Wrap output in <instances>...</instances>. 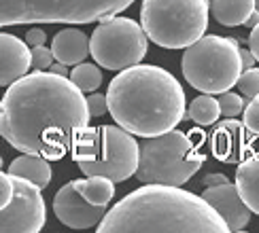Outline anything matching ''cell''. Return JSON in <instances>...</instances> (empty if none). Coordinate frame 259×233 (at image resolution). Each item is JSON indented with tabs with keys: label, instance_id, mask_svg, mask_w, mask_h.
<instances>
[{
	"label": "cell",
	"instance_id": "cell-4",
	"mask_svg": "<svg viewBox=\"0 0 259 233\" xmlns=\"http://www.w3.org/2000/svg\"><path fill=\"white\" fill-rule=\"evenodd\" d=\"M206 140L202 130L181 132L170 130L166 134L145 138L140 144V161L136 178L140 183H159L183 187L202 167L206 155L202 144Z\"/></svg>",
	"mask_w": 259,
	"mask_h": 233
},
{
	"label": "cell",
	"instance_id": "cell-6",
	"mask_svg": "<svg viewBox=\"0 0 259 233\" xmlns=\"http://www.w3.org/2000/svg\"><path fill=\"white\" fill-rule=\"evenodd\" d=\"M183 77L193 89L221 95L238 85L242 74L240 47L234 38L208 34L189 45L183 53Z\"/></svg>",
	"mask_w": 259,
	"mask_h": 233
},
{
	"label": "cell",
	"instance_id": "cell-27",
	"mask_svg": "<svg viewBox=\"0 0 259 233\" xmlns=\"http://www.w3.org/2000/svg\"><path fill=\"white\" fill-rule=\"evenodd\" d=\"M45 38H47V34H45V30L42 28H32V30H28V34H26V42L30 47L45 45Z\"/></svg>",
	"mask_w": 259,
	"mask_h": 233
},
{
	"label": "cell",
	"instance_id": "cell-12",
	"mask_svg": "<svg viewBox=\"0 0 259 233\" xmlns=\"http://www.w3.org/2000/svg\"><path fill=\"white\" fill-rule=\"evenodd\" d=\"M53 212H56L62 225L70 229H90L98 227L109 210H106V206H96L88 201L70 180L53 197Z\"/></svg>",
	"mask_w": 259,
	"mask_h": 233
},
{
	"label": "cell",
	"instance_id": "cell-20",
	"mask_svg": "<svg viewBox=\"0 0 259 233\" xmlns=\"http://www.w3.org/2000/svg\"><path fill=\"white\" fill-rule=\"evenodd\" d=\"M187 116L196 123V125H214L217 119L221 116V106H219V100L212 98V93H204V95H198L196 100L189 104V110H187Z\"/></svg>",
	"mask_w": 259,
	"mask_h": 233
},
{
	"label": "cell",
	"instance_id": "cell-19",
	"mask_svg": "<svg viewBox=\"0 0 259 233\" xmlns=\"http://www.w3.org/2000/svg\"><path fill=\"white\" fill-rule=\"evenodd\" d=\"M79 193L96 206H109L115 197V180L109 176H88L81 180H72Z\"/></svg>",
	"mask_w": 259,
	"mask_h": 233
},
{
	"label": "cell",
	"instance_id": "cell-28",
	"mask_svg": "<svg viewBox=\"0 0 259 233\" xmlns=\"http://www.w3.org/2000/svg\"><path fill=\"white\" fill-rule=\"evenodd\" d=\"M249 49L255 53V57L259 62V24L251 30V36H249Z\"/></svg>",
	"mask_w": 259,
	"mask_h": 233
},
{
	"label": "cell",
	"instance_id": "cell-18",
	"mask_svg": "<svg viewBox=\"0 0 259 233\" xmlns=\"http://www.w3.org/2000/svg\"><path fill=\"white\" fill-rule=\"evenodd\" d=\"M257 0H210V13L221 26H242L255 11Z\"/></svg>",
	"mask_w": 259,
	"mask_h": 233
},
{
	"label": "cell",
	"instance_id": "cell-29",
	"mask_svg": "<svg viewBox=\"0 0 259 233\" xmlns=\"http://www.w3.org/2000/svg\"><path fill=\"white\" fill-rule=\"evenodd\" d=\"M206 187H214V185H223V183H230L228 180V176L225 174H208V176H204V180H202Z\"/></svg>",
	"mask_w": 259,
	"mask_h": 233
},
{
	"label": "cell",
	"instance_id": "cell-11",
	"mask_svg": "<svg viewBox=\"0 0 259 233\" xmlns=\"http://www.w3.org/2000/svg\"><path fill=\"white\" fill-rule=\"evenodd\" d=\"M255 134L244 125V121H236V116H225V121L214 125L210 134V153L221 163H240L251 155L255 142Z\"/></svg>",
	"mask_w": 259,
	"mask_h": 233
},
{
	"label": "cell",
	"instance_id": "cell-15",
	"mask_svg": "<svg viewBox=\"0 0 259 233\" xmlns=\"http://www.w3.org/2000/svg\"><path fill=\"white\" fill-rule=\"evenodd\" d=\"M51 49H53L56 60L64 62L66 66H77V64L85 62V57L92 53L90 38L85 36V32H81L77 28H66V30L58 32V34L53 36Z\"/></svg>",
	"mask_w": 259,
	"mask_h": 233
},
{
	"label": "cell",
	"instance_id": "cell-32",
	"mask_svg": "<svg viewBox=\"0 0 259 233\" xmlns=\"http://www.w3.org/2000/svg\"><path fill=\"white\" fill-rule=\"evenodd\" d=\"M257 24H259V11L255 9V11H253V13H251V17H249V19H246V24H244V26H246V28H255Z\"/></svg>",
	"mask_w": 259,
	"mask_h": 233
},
{
	"label": "cell",
	"instance_id": "cell-14",
	"mask_svg": "<svg viewBox=\"0 0 259 233\" xmlns=\"http://www.w3.org/2000/svg\"><path fill=\"white\" fill-rule=\"evenodd\" d=\"M26 40H21L9 32H3L0 36V85L9 87L32 66V51Z\"/></svg>",
	"mask_w": 259,
	"mask_h": 233
},
{
	"label": "cell",
	"instance_id": "cell-23",
	"mask_svg": "<svg viewBox=\"0 0 259 233\" xmlns=\"http://www.w3.org/2000/svg\"><path fill=\"white\" fill-rule=\"evenodd\" d=\"M219 106H221V114L223 116H238L244 112V100L238 93L225 91L219 98Z\"/></svg>",
	"mask_w": 259,
	"mask_h": 233
},
{
	"label": "cell",
	"instance_id": "cell-31",
	"mask_svg": "<svg viewBox=\"0 0 259 233\" xmlns=\"http://www.w3.org/2000/svg\"><path fill=\"white\" fill-rule=\"evenodd\" d=\"M51 72H56V74H64V77H70V72H68V66H66V64H64V62H53L51 64V68H49Z\"/></svg>",
	"mask_w": 259,
	"mask_h": 233
},
{
	"label": "cell",
	"instance_id": "cell-24",
	"mask_svg": "<svg viewBox=\"0 0 259 233\" xmlns=\"http://www.w3.org/2000/svg\"><path fill=\"white\" fill-rule=\"evenodd\" d=\"M242 121L251 130V134H255L259 138V95L246 102L244 112H242Z\"/></svg>",
	"mask_w": 259,
	"mask_h": 233
},
{
	"label": "cell",
	"instance_id": "cell-16",
	"mask_svg": "<svg viewBox=\"0 0 259 233\" xmlns=\"http://www.w3.org/2000/svg\"><path fill=\"white\" fill-rule=\"evenodd\" d=\"M236 187L253 214H259V151L251 153L236 167Z\"/></svg>",
	"mask_w": 259,
	"mask_h": 233
},
{
	"label": "cell",
	"instance_id": "cell-25",
	"mask_svg": "<svg viewBox=\"0 0 259 233\" xmlns=\"http://www.w3.org/2000/svg\"><path fill=\"white\" fill-rule=\"evenodd\" d=\"M53 62H56L53 49H47L45 45L32 47V68L34 70H49Z\"/></svg>",
	"mask_w": 259,
	"mask_h": 233
},
{
	"label": "cell",
	"instance_id": "cell-21",
	"mask_svg": "<svg viewBox=\"0 0 259 233\" xmlns=\"http://www.w3.org/2000/svg\"><path fill=\"white\" fill-rule=\"evenodd\" d=\"M70 79L81 91L94 93L102 85V72L98 70L96 64H83L81 62L70 70Z\"/></svg>",
	"mask_w": 259,
	"mask_h": 233
},
{
	"label": "cell",
	"instance_id": "cell-2",
	"mask_svg": "<svg viewBox=\"0 0 259 233\" xmlns=\"http://www.w3.org/2000/svg\"><path fill=\"white\" fill-rule=\"evenodd\" d=\"M98 233L121 231H202L228 233L230 225L202 195L181 187L149 183L106 212Z\"/></svg>",
	"mask_w": 259,
	"mask_h": 233
},
{
	"label": "cell",
	"instance_id": "cell-9",
	"mask_svg": "<svg viewBox=\"0 0 259 233\" xmlns=\"http://www.w3.org/2000/svg\"><path fill=\"white\" fill-rule=\"evenodd\" d=\"M143 24L127 17H113L100 21L90 38L92 57L96 64L109 70H125L145 60L149 42Z\"/></svg>",
	"mask_w": 259,
	"mask_h": 233
},
{
	"label": "cell",
	"instance_id": "cell-26",
	"mask_svg": "<svg viewBox=\"0 0 259 233\" xmlns=\"http://www.w3.org/2000/svg\"><path fill=\"white\" fill-rule=\"evenodd\" d=\"M88 106H90V112L92 116H102L109 112V98H106V93H98L94 91L92 95H88Z\"/></svg>",
	"mask_w": 259,
	"mask_h": 233
},
{
	"label": "cell",
	"instance_id": "cell-8",
	"mask_svg": "<svg viewBox=\"0 0 259 233\" xmlns=\"http://www.w3.org/2000/svg\"><path fill=\"white\" fill-rule=\"evenodd\" d=\"M134 0H0V24H92L125 11Z\"/></svg>",
	"mask_w": 259,
	"mask_h": 233
},
{
	"label": "cell",
	"instance_id": "cell-10",
	"mask_svg": "<svg viewBox=\"0 0 259 233\" xmlns=\"http://www.w3.org/2000/svg\"><path fill=\"white\" fill-rule=\"evenodd\" d=\"M13 176V197L7 206L0 208V231L36 233L47 222V208L40 195V187L21 176Z\"/></svg>",
	"mask_w": 259,
	"mask_h": 233
},
{
	"label": "cell",
	"instance_id": "cell-33",
	"mask_svg": "<svg viewBox=\"0 0 259 233\" xmlns=\"http://www.w3.org/2000/svg\"><path fill=\"white\" fill-rule=\"evenodd\" d=\"M255 9H257V11H259V0H257V3H255Z\"/></svg>",
	"mask_w": 259,
	"mask_h": 233
},
{
	"label": "cell",
	"instance_id": "cell-30",
	"mask_svg": "<svg viewBox=\"0 0 259 233\" xmlns=\"http://www.w3.org/2000/svg\"><path fill=\"white\" fill-rule=\"evenodd\" d=\"M240 55H242V68H244V70H249V68H253V64L257 62V57H255V53H253L251 49H240Z\"/></svg>",
	"mask_w": 259,
	"mask_h": 233
},
{
	"label": "cell",
	"instance_id": "cell-17",
	"mask_svg": "<svg viewBox=\"0 0 259 233\" xmlns=\"http://www.w3.org/2000/svg\"><path fill=\"white\" fill-rule=\"evenodd\" d=\"M49 161L51 159L42 157V155L24 153V155H19L17 159H13V161L9 163V172L30 180V183H34L40 189H45L51 183V165H49Z\"/></svg>",
	"mask_w": 259,
	"mask_h": 233
},
{
	"label": "cell",
	"instance_id": "cell-1",
	"mask_svg": "<svg viewBox=\"0 0 259 233\" xmlns=\"http://www.w3.org/2000/svg\"><path fill=\"white\" fill-rule=\"evenodd\" d=\"M88 98L70 77L51 70L24 74L0 102V134L21 153L62 159L90 125Z\"/></svg>",
	"mask_w": 259,
	"mask_h": 233
},
{
	"label": "cell",
	"instance_id": "cell-3",
	"mask_svg": "<svg viewBox=\"0 0 259 233\" xmlns=\"http://www.w3.org/2000/svg\"><path fill=\"white\" fill-rule=\"evenodd\" d=\"M109 114L117 125L140 138L166 134L185 119V91L159 66L136 64L111 81Z\"/></svg>",
	"mask_w": 259,
	"mask_h": 233
},
{
	"label": "cell",
	"instance_id": "cell-5",
	"mask_svg": "<svg viewBox=\"0 0 259 233\" xmlns=\"http://www.w3.org/2000/svg\"><path fill=\"white\" fill-rule=\"evenodd\" d=\"M70 153L85 176H109L115 183L136 174L140 161V144L121 125H88L77 136Z\"/></svg>",
	"mask_w": 259,
	"mask_h": 233
},
{
	"label": "cell",
	"instance_id": "cell-22",
	"mask_svg": "<svg viewBox=\"0 0 259 233\" xmlns=\"http://www.w3.org/2000/svg\"><path fill=\"white\" fill-rule=\"evenodd\" d=\"M238 91L242 95H246V100L257 98L259 95V68L242 70L240 79H238Z\"/></svg>",
	"mask_w": 259,
	"mask_h": 233
},
{
	"label": "cell",
	"instance_id": "cell-13",
	"mask_svg": "<svg viewBox=\"0 0 259 233\" xmlns=\"http://www.w3.org/2000/svg\"><path fill=\"white\" fill-rule=\"evenodd\" d=\"M202 197L221 214V218L230 225V231H240L249 225L251 218V208L249 204L242 199L236 183H223V185H214L206 187V191L202 193Z\"/></svg>",
	"mask_w": 259,
	"mask_h": 233
},
{
	"label": "cell",
	"instance_id": "cell-7",
	"mask_svg": "<svg viewBox=\"0 0 259 233\" xmlns=\"http://www.w3.org/2000/svg\"><path fill=\"white\" fill-rule=\"evenodd\" d=\"M208 0H143L140 24L147 36L164 49H183L208 28Z\"/></svg>",
	"mask_w": 259,
	"mask_h": 233
}]
</instances>
